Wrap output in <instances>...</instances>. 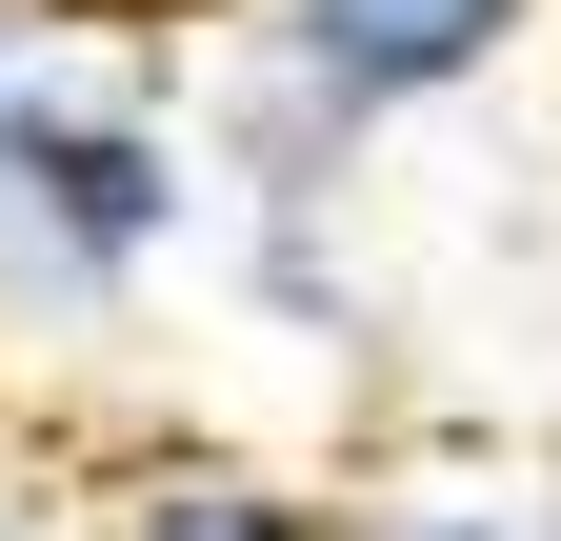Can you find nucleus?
<instances>
[{
  "label": "nucleus",
  "instance_id": "8",
  "mask_svg": "<svg viewBox=\"0 0 561 541\" xmlns=\"http://www.w3.org/2000/svg\"><path fill=\"white\" fill-rule=\"evenodd\" d=\"M0 541H60V521H0Z\"/></svg>",
  "mask_w": 561,
  "mask_h": 541
},
{
  "label": "nucleus",
  "instance_id": "7",
  "mask_svg": "<svg viewBox=\"0 0 561 541\" xmlns=\"http://www.w3.org/2000/svg\"><path fill=\"white\" fill-rule=\"evenodd\" d=\"M241 301L280 342H362V261L321 241V200H241Z\"/></svg>",
  "mask_w": 561,
  "mask_h": 541
},
{
  "label": "nucleus",
  "instance_id": "4",
  "mask_svg": "<svg viewBox=\"0 0 561 541\" xmlns=\"http://www.w3.org/2000/svg\"><path fill=\"white\" fill-rule=\"evenodd\" d=\"M101 101H181V60L140 21H101V0H0V141L101 120Z\"/></svg>",
  "mask_w": 561,
  "mask_h": 541
},
{
  "label": "nucleus",
  "instance_id": "2",
  "mask_svg": "<svg viewBox=\"0 0 561 541\" xmlns=\"http://www.w3.org/2000/svg\"><path fill=\"white\" fill-rule=\"evenodd\" d=\"M261 41H301L362 120H421V101H481L502 60L541 41V0H241Z\"/></svg>",
  "mask_w": 561,
  "mask_h": 541
},
{
  "label": "nucleus",
  "instance_id": "3",
  "mask_svg": "<svg viewBox=\"0 0 561 541\" xmlns=\"http://www.w3.org/2000/svg\"><path fill=\"white\" fill-rule=\"evenodd\" d=\"M362 141H381V120L341 101L301 41L241 21L221 60H201V161H221V200H341V161H362Z\"/></svg>",
  "mask_w": 561,
  "mask_h": 541
},
{
  "label": "nucleus",
  "instance_id": "5",
  "mask_svg": "<svg viewBox=\"0 0 561 541\" xmlns=\"http://www.w3.org/2000/svg\"><path fill=\"white\" fill-rule=\"evenodd\" d=\"M121 541H362V521H341L321 482H280V461H140Z\"/></svg>",
  "mask_w": 561,
  "mask_h": 541
},
{
  "label": "nucleus",
  "instance_id": "1",
  "mask_svg": "<svg viewBox=\"0 0 561 541\" xmlns=\"http://www.w3.org/2000/svg\"><path fill=\"white\" fill-rule=\"evenodd\" d=\"M201 120L181 101H101L0 141V342H121L161 301V261L201 241Z\"/></svg>",
  "mask_w": 561,
  "mask_h": 541
},
{
  "label": "nucleus",
  "instance_id": "6",
  "mask_svg": "<svg viewBox=\"0 0 561 541\" xmlns=\"http://www.w3.org/2000/svg\"><path fill=\"white\" fill-rule=\"evenodd\" d=\"M362 541H561V482H502V461H421V482L341 502Z\"/></svg>",
  "mask_w": 561,
  "mask_h": 541
}]
</instances>
